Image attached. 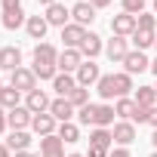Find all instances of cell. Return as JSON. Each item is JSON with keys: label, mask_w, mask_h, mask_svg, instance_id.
Wrapping results in <instances>:
<instances>
[{"label": "cell", "mask_w": 157, "mask_h": 157, "mask_svg": "<svg viewBox=\"0 0 157 157\" xmlns=\"http://www.w3.org/2000/svg\"><path fill=\"white\" fill-rule=\"evenodd\" d=\"M10 86H16L19 93H31V90H37V74L31 71V68H16L13 74H10Z\"/></svg>", "instance_id": "6da1fadb"}, {"label": "cell", "mask_w": 157, "mask_h": 157, "mask_svg": "<svg viewBox=\"0 0 157 157\" xmlns=\"http://www.w3.org/2000/svg\"><path fill=\"white\" fill-rule=\"evenodd\" d=\"M74 77H77V86H86V90H90V86H96V83H99L102 71H99V65L90 59V62H83L80 68H77V74H74Z\"/></svg>", "instance_id": "7a4b0ae2"}, {"label": "cell", "mask_w": 157, "mask_h": 157, "mask_svg": "<svg viewBox=\"0 0 157 157\" xmlns=\"http://www.w3.org/2000/svg\"><path fill=\"white\" fill-rule=\"evenodd\" d=\"M49 105H52V99H49L40 86H37V90H31V93L25 96V108H28L31 114H46V111H49Z\"/></svg>", "instance_id": "3957f363"}, {"label": "cell", "mask_w": 157, "mask_h": 157, "mask_svg": "<svg viewBox=\"0 0 157 157\" xmlns=\"http://www.w3.org/2000/svg\"><path fill=\"white\" fill-rule=\"evenodd\" d=\"M136 16H129V13H120V16H114L111 19V34H117V37H132L136 34Z\"/></svg>", "instance_id": "277c9868"}, {"label": "cell", "mask_w": 157, "mask_h": 157, "mask_svg": "<svg viewBox=\"0 0 157 157\" xmlns=\"http://www.w3.org/2000/svg\"><path fill=\"white\" fill-rule=\"evenodd\" d=\"M123 71L132 77V74L151 71V62H148V56H145V52H139V49H129V56L123 59Z\"/></svg>", "instance_id": "5b68a950"}, {"label": "cell", "mask_w": 157, "mask_h": 157, "mask_svg": "<svg viewBox=\"0 0 157 157\" xmlns=\"http://www.w3.org/2000/svg\"><path fill=\"white\" fill-rule=\"evenodd\" d=\"M83 37H86V28H83V25H77V22H71V25H65V28H62L65 49H80Z\"/></svg>", "instance_id": "8992f818"}, {"label": "cell", "mask_w": 157, "mask_h": 157, "mask_svg": "<svg viewBox=\"0 0 157 157\" xmlns=\"http://www.w3.org/2000/svg\"><path fill=\"white\" fill-rule=\"evenodd\" d=\"M80 65H83V52H80V49H62V52H59V71L77 74Z\"/></svg>", "instance_id": "52a82bcc"}, {"label": "cell", "mask_w": 157, "mask_h": 157, "mask_svg": "<svg viewBox=\"0 0 157 157\" xmlns=\"http://www.w3.org/2000/svg\"><path fill=\"white\" fill-rule=\"evenodd\" d=\"M71 19H74L77 25H83V28H86V25L96 22V6L90 3V0H80V3H74V6H71Z\"/></svg>", "instance_id": "ba28073f"}, {"label": "cell", "mask_w": 157, "mask_h": 157, "mask_svg": "<svg viewBox=\"0 0 157 157\" xmlns=\"http://www.w3.org/2000/svg\"><path fill=\"white\" fill-rule=\"evenodd\" d=\"M31 120H34V114H31L25 105H19V108L6 111V123H10V129H13V132H16V129H28V126H31Z\"/></svg>", "instance_id": "9c48e42d"}, {"label": "cell", "mask_w": 157, "mask_h": 157, "mask_svg": "<svg viewBox=\"0 0 157 157\" xmlns=\"http://www.w3.org/2000/svg\"><path fill=\"white\" fill-rule=\"evenodd\" d=\"M114 145H120V148H126V145H132L136 142V123L132 120H120V123H114Z\"/></svg>", "instance_id": "30bf717a"}, {"label": "cell", "mask_w": 157, "mask_h": 157, "mask_svg": "<svg viewBox=\"0 0 157 157\" xmlns=\"http://www.w3.org/2000/svg\"><path fill=\"white\" fill-rule=\"evenodd\" d=\"M105 56L111 59V62H123L126 56H129V43H126V37H111L108 43H105Z\"/></svg>", "instance_id": "8fae6325"}, {"label": "cell", "mask_w": 157, "mask_h": 157, "mask_svg": "<svg viewBox=\"0 0 157 157\" xmlns=\"http://www.w3.org/2000/svg\"><path fill=\"white\" fill-rule=\"evenodd\" d=\"M40 157H65V142L59 139V132L40 139Z\"/></svg>", "instance_id": "7c38bea8"}, {"label": "cell", "mask_w": 157, "mask_h": 157, "mask_svg": "<svg viewBox=\"0 0 157 157\" xmlns=\"http://www.w3.org/2000/svg\"><path fill=\"white\" fill-rule=\"evenodd\" d=\"M34 65H56L59 68V49L52 43H37L34 46Z\"/></svg>", "instance_id": "4fadbf2b"}, {"label": "cell", "mask_w": 157, "mask_h": 157, "mask_svg": "<svg viewBox=\"0 0 157 157\" xmlns=\"http://www.w3.org/2000/svg\"><path fill=\"white\" fill-rule=\"evenodd\" d=\"M0 68L3 71H16V68H22V49L19 46H3L0 49Z\"/></svg>", "instance_id": "5bb4252c"}, {"label": "cell", "mask_w": 157, "mask_h": 157, "mask_svg": "<svg viewBox=\"0 0 157 157\" xmlns=\"http://www.w3.org/2000/svg\"><path fill=\"white\" fill-rule=\"evenodd\" d=\"M49 25H56V28H65V25H71L68 19H71V10H65V3H52V6H46V16H43Z\"/></svg>", "instance_id": "9a60e30c"}, {"label": "cell", "mask_w": 157, "mask_h": 157, "mask_svg": "<svg viewBox=\"0 0 157 157\" xmlns=\"http://www.w3.org/2000/svg\"><path fill=\"white\" fill-rule=\"evenodd\" d=\"M74 111H77V108H74L68 99H62V96H59V99H52V105H49V114H52L59 123H68V120L74 117Z\"/></svg>", "instance_id": "2e32d148"}, {"label": "cell", "mask_w": 157, "mask_h": 157, "mask_svg": "<svg viewBox=\"0 0 157 157\" xmlns=\"http://www.w3.org/2000/svg\"><path fill=\"white\" fill-rule=\"evenodd\" d=\"M56 123H59V120H56V117L46 111V114H34V120H31V129H34V132L43 139V136H52V132H56Z\"/></svg>", "instance_id": "e0dca14e"}, {"label": "cell", "mask_w": 157, "mask_h": 157, "mask_svg": "<svg viewBox=\"0 0 157 157\" xmlns=\"http://www.w3.org/2000/svg\"><path fill=\"white\" fill-rule=\"evenodd\" d=\"M52 90H56L62 99H68V96L77 90V77H74V74H65V71H59V74H56V80H52Z\"/></svg>", "instance_id": "ac0fdd59"}, {"label": "cell", "mask_w": 157, "mask_h": 157, "mask_svg": "<svg viewBox=\"0 0 157 157\" xmlns=\"http://www.w3.org/2000/svg\"><path fill=\"white\" fill-rule=\"evenodd\" d=\"M46 28H49V22H46L43 16H28V22H25L28 37H31V40H40V43H43V37H46Z\"/></svg>", "instance_id": "d6986e66"}, {"label": "cell", "mask_w": 157, "mask_h": 157, "mask_svg": "<svg viewBox=\"0 0 157 157\" xmlns=\"http://www.w3.org/2000/svg\"><path fill=\"white\" fill-rule=\"evenodd\" d=\"M114 117H117V114H114V108H111V105H93V120H90V123H93V126H105V129H108V126L114 123Z\"/></svg>", "instance_id": "ffe728a7"}, {"label": "cell", "mask_w": 157, "mask_h": 157, "mask_svg": "<svg viewBox=\"0 0 157 157\" xmlns=\"http://www.w3.org/2000/svg\"><path fill=\"white\" fill-rule=\"evenodd\" d=\"M102 49H105L102 37H99V34H93V31H86V37H83V43H80V52H83V56H90V59H96Z\"/></svg>", "instance_id": "44dd1931"}, {"label": "cell", "mask_w": 157, "mask_h": 157, "mask_svg": "<svg viewBox=\"0 0 157 157\" xmlns=\"http://www.w3.org/2000/svg\"><path fill=\"white\" fill-rule=\"evenodd\" d=\"M19 99H22V93H19L16 86H6V83H3V90H0V108H3V111H13V108H19Z\"/></svg>", "instance_id": "7402d4cb"}, {"label": "cell", "mask_w": 157, "mask_h": 157, "mask_svg": "<svg viewBox=\"0 0 157 157\" xmlns=\"http://www.w3.org/2000/svg\"><path fill=\"white\" fill-rule=\"evenodd\" d=\"M132 102H136L139 108H154V105H157V93H154V86H139L136 96H132Z\"/></svg>", "instance_id": "603a6c76"}, {"label": "cell", "mask_w": 157, "mask_h": 157, "mask_svg": "<svg viewBox=\"0 0 157 157\" xmlns=\"http://www.w3.org/2000/svg\"><path fill=\"white\" fill-rule=\"evenodd\" d=\"M111 142H114V132L105 129V126H96V129L90 132V145H96V148H108V151H111Z\"/></svg>", "instance_id": "cb8c5ba5"}, {"label": "cell", "mask_w": 157, "mask_h": 157, "mask_svg": "<svg viewBox=\"0 0 157 157\" xmlns=\"http://www.w3.org/2000/svg\"><path fill=\"white\" fill-rule=\"evenodd\" d=\"M28 145H31V136L25 132V129H16V132H10V139H6V148L10 151H28Z\"/></svg>", "instance_id": "d4e9b609"}, {"label": "cell", "mask_w": 157, "mask_h": 157, "mask_svg": "<svg viewBox=\"0 0 157 157\" xmlns=\"http://www.w3.org/2000/svg\"><path fill=\"white\" fill-rule=\"evenodd\" d=\"M96 93L102 99H117V86H114V74H102L99 83H96Z\"/></svg>", "instance_id": "484cf974"}, {"label": "cell", "mask_w": 157, "mask_h": 157, "mask_svg": "<svg viewBox=\"0 0 157 157\" xmlns=\"http://www.w3.org/2000/svg\"><path fill=\"white\" fill-rule=\"evenodd\" d=\"M154 40H157V31H136L132 34V43H136L139 52H145L148 46H154Z\"/></svg>", "instance_id": "4316f807"}, {"label": "cell", "mask_w": 157, "mask_h": 157, "mask_svg": "<svg viewBox=\"0 0 157 157\" xmlns=\"http://www.w3.org/2000/svg\"><path fill=\"white\" fill-rule=\"evenodd\" d=\"M114 114L120 117V120H132V114H136V102L132 99H117V105H114Z\"/></svg>", "instance_id": "83f0119b"}, {"label": "cell", "mask_w": 157, "mask_h": 157, "mask_svg": "<svg viewBox=\"0 0 157 157\" xmlns=\"http://www.w3.org/2000/svg\"><path fill=\"white\" fill-rule=\"evenodd\" d=\"M114 86H117V99H123V96H129V93H132V77H129L126 71H120V74H114Z\"/></svg>", "instance_id": "f1b7e54d"}, {"label": "cell", "mask_w": 157, "mask_h": 157, "mask_svg": "<svg viewBox=\"0 0 157 157\" xmlns=\"http://www.w3.org/2000/svg\"><path fill=\"white\" fill-rule=\"evenodd\" d=\"M28 19H25V10H16V13H3V28L6 31H16V28H22Z\"/></svg>", "instance_id": "f546056e"}, {"label": "cell", "mask_w": 157, "mask_h": 157, "mask_svg": "<svg viewBox=\"0 0 157 157\" xmlns=\"http://www.w3.org/2000/svg\"><path fill=\"white\" fill-rule=\"evenodd\" d=\"M59 139L68 142V145L77 142V139H80V129H77V123H71V120H68V123H59Z\"/></svg>", "instance_id": "4dcf8cb0"}, {"label": "cell", "mask_w": 157, "mask_h": 157, "mask_svg": "<svg viewBox=\"0 0 157 157\" xmlns=\"http://www.w3.org/2000/svg\"><path fill=\"white\" fill-rule=\"evenodd\" d=\"M68 102H71L77 111H80V108H86V105H90V90H86V86H77V90L68 96Z\"/></svg>", "instance_id": "1f68e13d"}, {"label": "cell", "mask_w": 157, "mask_h": 157, "mask_svg": "<svg viewBox=\"0 0 157 157\" xmlns=\"http://www.w3.org/2000/svg\"><path fill=\"white\" fill-rule=\"evenodd\" d=\"M136 31H157V16L154 13H142V16H136Z\"/></svg>", "instance_id": "d6a6232c"}, {"label": "cell", "mask_w": 157, "mask_h": 157, "mask_svg": "<svg viewBox=\"0 0 157 157\" xmlns=\"http://www.w3.org/2000/svg\"><path fill=\"white\" fill-rule=\"evenodd\" d=\"M123 13H129V16H142V13H145V0H123Z\"/></svg>", "instance_id": "836d02e7"}, {"label": "cell", "mask_w": 157, "mask_h": 157, "mask_svg": "<svg viewBox=\"0 0 157 157\" xmlns=\"http://www.w3.org/2000/svg\"><path fill=\"white\" fill-rule=\"evenodd\" d=\"M0 10L3 13H16V10H22V0H0Z\"/></svg>", "instance_id": "e575fe53"}, {"label": "cell", "mask_w": 157, "mask_h": 157, "mask_svg": "<svg viewBox=\"0 0 157 157\" xmlns=\"http://www.w3.org/2000/svg\"><path fill=\"white\" fill-rule=\"evenodd\" d=\"M148 111H151V108H139V105H136V114H132V123H148Z\"/></svg>", "instance_id": "d590c367"}, {"label": "cell", "mask_w": 157, "mask_h": 157, "mask_svg": "<svg viewBox=\"0 0 157 157\" xmlns=\"http://www.w3.org/2000/svg\"><path fill=\"white\" fill-rule=\"evenodd\" d=\"M111 151L108 148H96V145H90V151H86V157H108Z\"/></svg>", "instance_id": "8d00e7d4"}, {"label": "cell", "mask_w": 157, "mask_h": 157, "mask_svg": "<svg viewBox=\"0 0 157 157\" xmlns=\"http://www.w3.org/2000/svg\"><path fill=\"white\" fill-rule=\"evenodd\" d=\"M148 123H151V126H154V129H157V105H154V108H151V111H148Z\"/></svg>", "instance_id": "74e56055"}, {"label": "cell", "mask_w": 157, "mask_h": 157, "mask_svg": "<svg viewBox=\"0 0 157 157\" xmlns=\"http://www.w3.org/2000/svg\"><path fill=\"white\" fill-rule=\"evenodd\" d=\"M108 157H129V151H126V148H111Z\"/></svg>", "instance_id": "f35d334b"}, {"label": "cell", "mask_w": 157, "mask_h": 157, "mask_svg": "<svg viewBox=\"0 0 157 157\" xmlns=\"http://www.w3.org/2000/svg\"><path fill=\"white\" fill-rule=\"evenodd\" d=\"M90 3H93L96 10H105V6H111V0H90Z\"/></svg>", "instance_id": "ab89813d"}, {"label": "cell", "mask_w": 157, "mask_h": 157, "mask_svg": "<svg viewBox=\"0 0 157 157\" xmlns=\"http://www.w3.org/2000/svg\"><path fill=\"white\" fill-rule=\"evenodd\" d=\"M6 126H10V123H6V111H3V108H0V132H3Z\"/></svg>", "instance_id": "60d3db41"}, {"label": "cell", "mask_w": 157, "mask_h": 157, "mask_svg": "<svg viewBox=\"0 0 157 157\" xmlns=\"http://www.w3.org/2000/svg\"><path fill=\"white\" fill-rule=\"evenodd\" d=\"M40 6H52V3H59V0H37Z\"/></svg>", "instance_id": "b9f144b4"}, {"label": "cell", "mask_w": 157, "mask_h": 157, "mask_svg": "<svg viewBox=\"0 0 157 157\" xmlns=\"http://www.w3.org/2000/svg\"><path fill=\"white\" fill-rule=\"evenodd\" d=\"M0 157H10V148L6 145H0Z\"/></svg>", "instance_id": "7bdbcfd3"}, {"label": "cell", "mask_w": 157, "mask_h": 157, "mask_svg": "<svg viewBox=\"0 0 157 157\" xmlns=\"http://www.w3.org/2000/svg\"><path fill=\"white\" fill-rule=\"evenodd\" d=\"M16 157H37V154H31V151H19Z\"/></svg>", "instance_id": "ee69618b"}, {"label": "cell", "mask_w": 157, "mask_h": 157, "mask_svg": "<svg viewBox=\"0 0 157 157\" xmlns=\"http://www.w3.org/2000/svg\"><path fill=\"white\" fill-rule=\"evenodd\" d=\"M151 145H154V148H157V129H154V132H151Z\"/></svg>", "instance_id": "f6af8a7d"}, {"label": "cell", "mask_w": 157, "mask_h": 157, "mask_svg": "<svg viewBox=\"0 0 157 157\" xmlns=\"http://www.w3.org/2000/svg\"><path fill=\"white\" fill-rule=\"evenodd\" d=\"M151 71H154V74H157V59H154V62H151Z\"/></svg>", "instance_id": "bcb514c9"}, {"label": "cell", "mask_w": 157, "mask_h": 157, "mask_svg": "<svg viewBox=\"0 0 157 157\" xmlns=\"http://www.w3.org/2000/svg\"><path fill=\"white\" fill-rule=\"evenodd\" d=\"M68 157H86V154H68Z\"/></svg>", "instance_id": "7dc6e473"}, {"label": "cell", "mask_w": 157, "mask_h": 157, "mask_svg": "<svg viewBox=\"0 0 157 157\" xmlns=\"http://www.w3.org/2000/svg\"><path fill=\"white\" fill-rule=\"evenodd\" d=\"M154 16H157V0H154Z\"/></svg>", "instance_id": "c3c4849f"}, {"label": "cell", "mask_w": 157, "mask_h": 157, "mask_svg": "<svg viewBox=\"0 0 157 157\" xmlns=\"http://www.w3.org/2000/svg\"><path fill=\"white\" fill-rule=\"evenodd\" d=\"M148 157H157V151H154V154H148Z\"/></svg>", "instance_id": "681fc988"}, {"label": "cell", "mask_w": 157, "mask_h": 157, "mask_svg": "<svg viewBox=\"0 0 157 157\" xmlns=\"http://www.w3.org/2000/svg\"><path fill=\"white\" fill-rule=\"evenodd\" d=\"M0 90H3V80H0Z\"/></svg>", "instance_id": "f907efd6"}, {"label": "cell", "mask_w": 157, "mask_h": 157, "mask_svg": "<svg viewBox=\"0 0 157 157\" xmlns=\"http://www.w3.org/2000/svg\"><path fill=\"white\" fill-rule=\"evenodd\" d=\"M154 93H157V83H154Z\"/></svg>", "instance_id": "816d5d0a"}, {"label": "cell", "mask_w": 157, "mask_h": 157, "mask_svg": "<svg viewBox=\"0 0 157 157\" xmlns=\"http://www.w3.org/2000/svg\"><path fill=\"white\" fill-rule=\"evenodd\" d=\"M154 46H157V40H154Z\"/></svg>", "instance_id": "f5cc1de1"}]
</instances>
